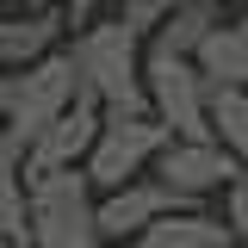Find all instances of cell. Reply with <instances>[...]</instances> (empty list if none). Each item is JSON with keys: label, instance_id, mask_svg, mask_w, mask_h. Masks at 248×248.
I'll list each match as a JSON object with an SVG mask.
<instances>
[{"label": "cell", "instance_id": "cell-21", "mask_svg": "<svg viewBox=\"0 0 248 248\" xmlns=\"http://www.w3.org/2000/svg\"><path fill=\"white\" fill-rule=\"evenodd\" d=\"M223 248H236V242H223Z\"/></svg>", "mask_w": 248, "mask_h": 248}, {"label": "cell", "instance_id": "cell-6", "mask_svg": "<svg viewBox=\"0 0 248 248\" xmlns=\"http://www.w3.org/2000/svg\"><path fill=\"white\" fill-rule=\"evenodd\" d=\"M180 211H205V205H186V199H174L168 186H155L149 174H143V180H130V186H118V192H106V199H93V230H99L106 248H130L149 223L180 217Z\"/></svg>", "mask_w": 248, "mask_h": 248}, {"label": "cell", "instance_id": "cell-16", "mask_svg": "<svg viewBox=\"0 0 248 248\" xmlns=\"http://www.w3.org/2000/svg\"><path fill=\"white\" fill-rule=\"evenodd\" d=\"M223 230H230L236 248H248V180H236L223 192Z\"/></svg>", "mask_w": 248, "mask_h": 248}, {"label": "cell", "instance_id": "cell-12", "mask_svg": "<svg viewBox=\"0 0 248 248\" xmlns=\"http://www.w3.org/2000/svg\"><path fill=\"white\" fill-rule=\"evenodd\" d=\"M223 242H230L223 217H211V211H180V217L149 223L130 248H223Z\"/></svg>", "mask_w": 248, "mask_h": 248}, {"label": "cell", "instance_id": "cell-13", "mask_svg": "<svg viewBox=\"0 0 248 248\" xmlns=\"http://www.w3.org/2000/svg\"><path fill=\"white\" fill-rule=\"evenodd\" d=\"M205 124H211V143L242 168V161H248V93L211 87V93H205Z\"/></svg>", "mask_w": 248, "mask_h": 248}, {"label": "cell", "instance_id": "cell-18", "mask_svg": "<svg viewBox=\"0 0 248 248\" xmlns=\"http://www.w3.org/2000/svg\"><path fill=\"white\" fill-rule=\"evenodd\" d=\"M0 143H13V137H6V118H0Z\"/></svg>", "mask_w": 248, "mask_h": 248}, {"label": "cell", "instance_id": "cell-8", "mask_svg": "<svg viewBox=\"0 0 248 248\" xmlns=\"http://www.w3.org/2000/svg\"><path fill=\"white\" fill-rule=\"evenodd\" d=\"M99 124H106V112H99V99L93 93H75V106L62 112L37 143H31L19 161H25V186L44 180V174H68V168H81L87 161V149L99 143Z\"/></svg>", "mask_w": 248, "mask_h": 248}, {"label": "cell", "instance_id": "cell-2", "mask_svg": "<svg viewBox=\"0 0 248 248\" xmlns=\"http://www.w3.org/2000/svg\"><path fill=\"white\" fill-rule=\"evenodd\" d=\"M75 93H81V81H75L68 50L31 62V68L0 75V118H6V137L19 143V155H25L31 143H37L62 112H68V106H75Z\"/></svg>", "mask_w": 248, "mask_h": 248}, {"label": "cell", "instance_id": "cell-19", "mask_svg": "<svg viewBox=\"0 0 248 248\" xmlns=\"http://www.w3.org/2000/svg\"><path fill=\"white\" fill-rule=\"evenodd\" d=\"M0 248H25V242H0Z\"/></svg>", "mask_w": 248, "mask_h": 248}, {"label": "cell", "instance_id": "cell-3", "mask_svg": "<svg viewBox=\"0 0 248 248\" xmlns=\"http://www.w3.org/2000/svg\"><path fill=\"white\" fill-rule=\"evenodd\" d=\"M25 248H106L93 230V192L81 168L25 186Z\"/></svg>", "mask_w": 248, "mask_h": 248}, {"label": "cell", "instance_id": "cell-1", "mask_svg": "<svg viewBox=\"0 0 248 248\" xmlns=\"http://www.w3.org/2000/svg\"><path fill=\"white\" fill-rule=\"evenodd\" d=\"M68 62H75L81 93L99 99L106 118H149V99H143V44H137L118 19L75 31Z\"/></svg>", "mask_w": 248, "mask_h": 248}, {"label": "cell", "instance_id": "cell-7", "mask_svg": "<svg viewBox=\"0 0 248 248\" xmlns=\"http://www.w3.org/2000/svg\"><path fill=\"white\" fill-rule=\"evenodd\" d=\"M149 180L168 186L186 205H205L211 192H230V186L242 180V168L217 149V143H168V149L149 161Z\"/></svg>", "mask_w": 248, "mask_h": 248}, {"label": "cell", "instance_id": "cell-17", "mask_svg": "<svg viewBox=\"0 0 248 248\" xmlns=\"http://www.w3.org/2000/svg\"><path fill=\"white\" fill-rule=\"evenodd\" d=\"M236 25H242V37H248V6H242V19H236Z\"/></svg>", "mask_w": 248, "mask_h": 248}, {"label": "cell", "instance_id": "cell-11", "mask_svg": "<svg viewBox=\"0 0 248 248\" xmlns=\"http://www.w3.org/2000/svg\"><path fill=\"white\" fill-rule=\"evenodd\" d=\"M192 68H199L205 93H211V87H236V93H248V37H242V25H217L211 37L199 44Z\"/></svg>", "mask_w": 248, "mask_h": 248}, {"label": "cell", "instance_id": "cell-20", "mask_svg": "<svg viewBox=\"0 0 248 248\" xmlns=\"http://www.w3.org/2000/svg\"><path fill=\"white\" fill-rule=\"evenodd\" d=\"M242 180H248V161H242Z\"/></svg>", "mask_w": 248, "mask_h": 248}, {"label": "cell", "instance_id": "cell-14", "mask_svg": "<svg viewBox=\"0 0 248 248\" xmlns=\"http://www.w3.org/2000/svg\"><path fill=\"white\" fill-rule=\"evenodd\" d=\"M0 242H25V161H19V143H0Z\"/></svg>", "mask_w": 248, "mask_h": 248}, {"label": "cell", "instance_id": "cell-10", "mask_svg": "<svg viewBox=\"0 0 248 248\" xmlns=\"http://www.w3.org/2000/svg\"><path fill=\"white\" fill-rule=\"evenodd\" d=\"M217 25H223V6H217V0H174L168 19H161V31H155L143 50H149V56L192 62V56H199V44H205Z\"/></svg>", "mask_w": 248, "mask_h": 248}, {"label": "cell", "instance_id": "cell-4", "mask_svg": "<svg viewBox=\"0 0 248 248\" xmlns=\"http://www.w3.org/2000/svg\"><path fill=\"white\" fill-rule=\"evenodd\" d=\"M168 143H174V137L155 118H106L99 124V143H93L87 161H81V180H87L93 199H106V192H118V186L143 180L149 161L168 149Z\"/></svg>", "mask_w": 248, "mask_h": 248}, {"label": "cell", "instance_id": "cell-9", "mask_svg": "<svg viewBox=\"0 0 248 248\" xmlns=\"http://www.w3.org/2000/svg\"><path fill=\"white\" fill-rule=\"evenodd\" d=\"M56 44H62V6H31V13L0 19V75L56 56Z\"/></svg>", "mask_w": 248, "mask_h": 248}, {"label": "cell", "instance_id": "cell-5", "mask_svg": "<svg viewBox=\"0 0 248 248\" xmlns=\"http://www.w3.org/2000/svg\"><path fill=\"white\" fill-rule=\"evenodd\" d=\"M143 99H149V118L174 137V143H211V124H205V81L192 62L174 56H149L143 50Z\"/></svg>", "mask_w": 248, "mask_h": 248}, {"label": "cell", "instance_id": "cell-15", "mask_svg": "<svg viewBox=\"0 0 248 248\" xmlns=\"http://www.w3.org/2000/svg\"><path fill=\"white\" fill-rule=\"evenodd\" d=\"M168 6H174V0H124V6L112 13V19H118V25L130 31L137 44H149L155 31H161V19H168Z\"/></svg>", "mask_w": 248, "mask_h": 248}]
</instances>
